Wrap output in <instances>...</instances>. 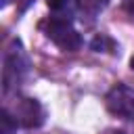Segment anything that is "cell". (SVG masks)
Here are the masks:
<instances>
[{"instance_id":"6da1fadb","label":"cell","mask_w":134,"mask_h":134,"mask_svg":"<svg viewBox=\"0 0 134 134\" xmlns=\"http://www.w3.org/2000/svg\"><path fill=\"white\" fill-rule=\"evenodd\" d=\"M40 27L44 29L46 38H48L50 42H54L61 50H67V52L80 50V46H82V36L75 31V27H73L67 19L50 17V19H46Z\"/></svg>"},{"instance_id":"7a4b0ae2","label":"cell","mask_w":134,"mask_h":134,"mask_svg":"<svg viewBox=\"0 0 134 134\" xmlns=\"http://www.w3.org/2000/svg\"><path fill=\"white\" fill-rule=\"evenodd\" d=\"M105 105L113 115L124 119H134V88L126 84L113 86L105 96Z\"/></svg>"},{"instance_id":"3957f363","label":"cell","mask_w":134,"mask_h":134,"mask_svg":"<svg viewBox=\"0 0 134 134\" xmlns=\"http://www.w3.org/2000/svg\"><path fill=\"white\" fill-rule=\"evenodd\" d=\"M15 119L23 128H40L46 119L42 105L36 98H21L15 107Z\"/></svg>"},{"instance_id":"277c9868","label":"cell","mask_w":134,"mask_h":134,"mask_svg":"<svg viewBox=\"0 0 134 134\" xmlns=\"http://www.w3.org/2000/svg\"><path fill=\"white\" fill-rule=\"evenodd\" d=\"M27 71V59L21 52V46H17L15 50H8L4 57V69H2V80H4V90H8L10 86H15L23 73Z\"/></svg>"},{"instance_id":"5b68a950","label":"cell","mask_w":134,"mask_h":134,"mask_svg":"<svg viewBox=\"0 0 134 134\" xmlns=\"http://www.w3.org/2000/svg\"><path fill=\"white\" fill-rule=\"evenodd\" d=\"M107 4H109V0H75L77 13L82 15V19H88V21L96 19L105 10Z\"/></svg>"},{"instance_id":"8992f818","label":"cell","mask_w":134,"mask_h":134,"mask_svg":"<svg viewBox=\"0 0 134 134\" xmlns=\"http://www.w3.org/2000/svg\"><path fill=\"white\" fill-rule=\"evenodd\" d=\"M2 134H13L15 130H17V119L6 111V109H2Z\"/></svg>"},{"instance_id":"52a82bcc","label":"cell","mask_w":134,"mask_h":134,"mask_svg":"<svg viewBox=\"0 0 134 134\" xmlns=\"http://www.w3.org/2000/svg\"><path fill=\"white\" fill-rule=\"evenodd\" d=\"M46 4H48L50 10H57V13H59V10H63V8L69 4V0H46Z\"/></svg>"},{"instance_id":"ba28073f","label":"cell","mask_w":134,"mask_h":134,"mask_svg":"<svg viewBox=\"0 0 134 134\" xmlns=\"http://www.w3.org/2000/svg\"><path fill=\"white\" fill-rule=\"evenodd\" d=\"M121 4H124V8H126L128 13L134 15V0H121Z\"/></svg>"},{"instance_id":"9c48e42d","label":"cell","mask_w":134,"mask_h":134,"mask_svg":"<svg viewBox=\"0 0 134 134\" xmlns=\"http://www.w3.org/2000/svg\"><path fill=\"white\" fill-rule=\"evenodd\" d=\"M17 2H19V10H25V8H27L34 0H17Z\"/></svg>"},{"instance_id":"30bf717a","label":"cell","mask_w":134,"mask_h":134,"mask_svg":"<svg viewBox=\"0 0 134 134\" xmlns=\"http://www.w3.org/2000/svg\"><path fill=\"white\" fill-rule=\"evenodd\" d=\"M105 134H124V132H119V130H109V132H105Z\"/></svg>"},{"instance_id":"8fae6325","label":"cell","mask_w":134,"mask_h":134,"mask_svg":"<svg viewBox=\"0 0 134 134\" xmlns=\"http://www.w3.org/2000/svg\"><path fill=\"white\" fill-rule=\"evenodd\" d=\"M130 67H132V69H134V57H132V59H130Z\"/></svg>"},{"instance_id":"7c38bea8","label":"cell","mask_w":134,"mask_h":134,"mask_svg":"<svg viewBox=\"0 0 134 134\" xmlns=\"http://www.w3.org/2000/svg\"><path fill=\"white\" fill-rule=\"evenodd\" d=\"M8 2H10V0H2V6H6V4H8Z\"/></svg>"}]
</instances>
